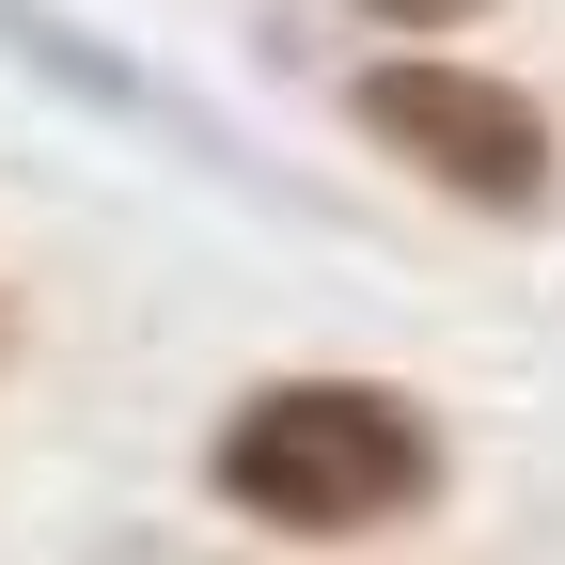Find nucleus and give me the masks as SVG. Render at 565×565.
<instances>
[{
	"label": "nucleus",
	"instance_id": "obj_1",
	"mask_svg": "<svg viewBox=\"0 0 565 565\" xmlns=\"http://www.w3.org/2000/svg\"><path fill=\"white\" fill-rule=\"evenodd\" d=\"M440 487H456L440 408L408 377H362V362H282L204 424V503L236 534H282V550H377Z\"/></svg>",
	"mask_w": 565,
	"mask_h": 565
},
{
	"label": "nucleus",
	"instance_id": "obj_2",
	"mask_svg": "<svg viewBox=\"0 0 565 565\" xmlns=\"http://www.w3.org/2000/svg\"><path fill=\"white\" fill-rule=\"evenodd\" d=\"M345 126H362L408 189L471 204V221H550V204H565L550 95L503 79V63H471V47H377L362 79H345Z\"/></svg>",
	"mask_w": 565,
	"mask_h": 565
},
{
	"label": "nucleus",
	"instance_id": "obj_3",
	"mask_svg": "<svg viewBox=\"0 0 565 565\" xmlns=\"http://www.w3.org/2000/svg\"><path fill=\"white\" fill-rule=\"evenodd\" d=\"M0 63H32V79H63L79 110H110V126H173L189 158H221V126H204V110H189L173 79H141L126 47H95L79 17H63V0H0Z\"/></svg>",
	"mask_w": 565,
	"mask_h": 565
},
{
	"label": "nucleus",
	"instance_id": "obj_4",
	"mask_svg": "<svg viewBox=\"0 0 565 565\" xmlns=\"http://www.w3.org/2000/svg\"><path fill=\"white\" fill-rule=\"evenodd\" d=\"M345 17H362V32H393V47H456L487 0H345Z\"/></svg>",
	"mask_w": 565,
	"mask_h": 565
},
{
	"label": "nucleus",
	"instance_id": "obj_5",
	"mask_svg": "<svg viewBox=\"0 0 565 565\" xmlns=\"http://www.w3.org/2000/svg\"><path fill=\"white\" fill-rule=\"evenodd\" d=\"M95 565H221V550H189V534H110Z\"/></svg>",
	"mask_w": 565,
	"mask_h": 565
},
{
	"label": "nucleus",
	"instance_id": "obj_6",
	"mask_svg": "<svg viewBox=\"0 0 565 565\" xmlns=\"http://www.w3.org/2000/svg\"><path fill=\"white\" fill-rule=\"evenodd\" d=\"M0 345H17V315H0Z\"/></svg>",
	"mask_w": 565,
	"mask_h": 565
}]
</instances>
